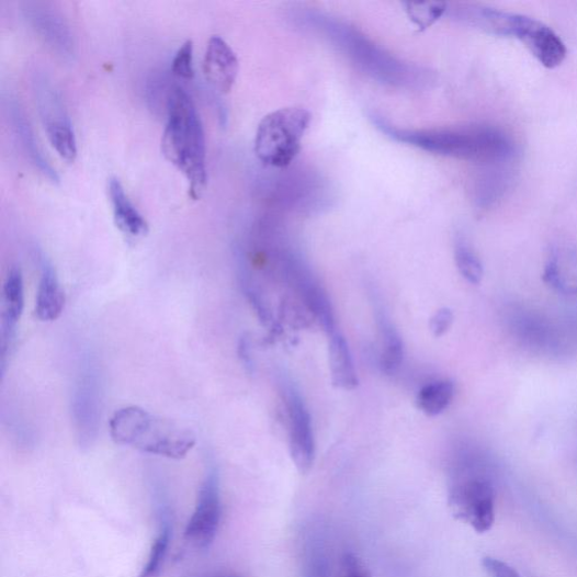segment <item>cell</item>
<instances>
[{
	"mask_svg": "<svg viewBox=\"0 0 577 577\" xmlns=\"http://www.w3.org/2000/svg\"><path fill=\"white\" fill-rule=\"evenodd\" d=\"M374 122L392 139L443 157L493 165L508 161L516 152L512 139L491 127L409 131L395 128L382 118Z\"/></svg>",
	"mask_w": 577,
	"mask_h": 577,
	"instance_id": "obj_1",
	"label": "cell"
},
{
	"mask_svg": "<svg viewBox=\"0 0 577 577\" xmlns=\"http://www.w3.org/2000/svg\"><path fill=\"white\" fill-rule=\"evenodd\" d=\"M167 108L162 155L186 178L191 196L199 199L208 181L207 150L200 114L191 95L179 87L171 90Z\"/></svg>",
	"mask_w": 577,
	"mask_h": 577,
	"instance_id": "obj_2",
	"label": "cell"
},
{
	"mask_svg": "<svg viewBox=\"0 0 577 577\" xmlns=\"http://www.w3.org/2000/svg\"><path fill=\"white\" fill-rule=\"evenodd\" d=\"M109 426L115 443L163 459L181 461L196 444L192 430L139 406L117 409Z\"/></svg>",
	"mask_w": 577,
	"mask_h": 577,
	"instance_id": "obj_3",
	"label": "cell"
},
{
	"mask_svg": "<svg viewBox=\"0 0 577 577\" xmlns=\"http://www.w3.org/2000/svg\"><path fill=\"white\" fill-rule=\"evenodd\" d=\"M310 121V113L303 108H284L264 116L256 136L257 157L267 167H291L301 154Z\"/></svg>",
	"mask_w": 577,
	"mask_h": 577,
	"instance_id": "obj_4",
	"label": "cell"
},
{
	"mask_svg": "<svg viewBox=\"0 0 577 577\" xmlns=\"http://www.w3.org/2000/svg\"><path fill=\"white\" fill-rule=\"evenodd\" d=\"M496 487L482 474H464L449 487L448 506L452 516L478 533L488 532L496 522Z\"/></svg>",
	"mask_w": 577,
	"mask_h": 577,
	"instance_id": "obj_5",
	"label": "cell"
},
{
	"mask_svg": "<svg viewBox=\"0 0 577 577\" xmlns=\"http://www.w3.org/2000/svg\"><path fill=\"white\" fill-rule=\"evenodd\" d=\"M33 84L37 111L50 144L63 159L73 162L77 157V143L60 93L44 75H37Z\"/></svg>",
	"mask_w": 577,
	"mask_h": 577,
	"instance_id": "obj_6",
	"label": "cell"
},
{
	"mask_svg": "<svg viewBox=\"0 0 577 577\" xmlns=\"http://www.w3.org/2000/svg\"><path fill=\"white\" fill-rule=\"evenodd\" d=\"M219 476L211 469L197 491L195 507L184 530V542L196 551L214 544L222 521Z\"/></svg>",
	"mask_w": 577,
	"mask_h": 577,
	"instance_id": "obj_7",
	"label": "cell"
},
{
	"mask_svg": "<svg viewBox=\"0 0 577 577\" xmlns=\"http://www.w3.org/2000/svg\"><path fill=\"white\" fill-rule=\"evenodd\" d=\"M512 36L521 39L546 68H557L567 57L566 46L558 34L539 20L514 14Z\"/></svg>",
	"mask_w": 577,
	"mask_h": 577,
	"instance_id": "obj_8",
	"label": "cell"
},
{
	"mask_svg": "<svg viewBox=\"0 0 577 577\" xmlns=\"http://www.w3.org/2000/svg\"><path fill=\"white\" fill-rule=\"evenodd\" d=\"M102 391L99 376L93 369L82 374L73 395V420L82 445L92 444L97 438L101 419Z\"/></svg>",
	"mask_w": 577,
	"mask_h": 577,
	"instance_id": "obj_9",
	"label": "cell"
},
{
	"mask_svg": "<svg viewBox=\"0 0 577 577\" xmlns=\"http://www.w3.org/2000/svg\"><path fill=\"white\" fill-rule=\"evenodd\" d=\"M288 422H291V455L302 474H307L315 461V439L312 420L299 394L286 389Z\"/></svg>",
	"mask_w": 577,
	"mask_h": 577,
	"instance_id": "obj_10",
	"label": "cell"
},
{
	"mask_svg": "<svg viewBox=\"0 0 577 577\" xmlns=\"http://www.w3.org/2000/svg\"><path fill=\"white\" fill-rule=\"evenodd\" d=\"M25 294L24 279L20 267L13 265L5 278L3 285V313H2V375L5 374V367L9 357L14 347L18 325L24 313Z\"/></svg>",
	"mask_w": 577,
	"mask_h": 577,
	"instance_id": "obj_11",
	"label": "cell"
},
{
	"mask_svg": "<svg viewBox=\"0 0 577 577\" xmlns=\"http://www.w3.org/2000/svg\"><path fill=\"white\" fill-rule=\"evenodd\" d=\"M32 29L55 53L66 59L75 56V41L64 18L45 4L30 3L24 9Z\"/></svg>",
	"mask_w": 577,
	"mask_h": 577,
	"instance_id": "obj_12",
	"label": "cell"
},
{
	"mask_svg": "<svg viewBox=\"0 0 577 577\" xmlns=\"http://www.w3.org/2000/svg\"><path fill=\"white\" fill-rule=\"evenodd\" d=\"M202 67L205 79L217 91L227 94L233 90L239 72V61L222 36L214 35L210 39Z\"/></svg>",
	"mask_w": 577,
	"mask_h": 577,
	"instance_id": "obj_13",
	"label": "cell"
},
{
	"mask_svg": "<svg viewBox=\"0 0 577 577\" xmlns=\"http://www.w3.org/2000/svg\"><path fill=\"white\" fill-rule=\"evenodd\" d=\"M445 15L452 20L489 34L512 36L514 13L479 5L461 4L452 7L451 9L448 7Z\"/></svg>",
	"mask_w": 577,
	"mask_h": 577,
	"instance_id": "obj_14",
	"label": "cell"
},
{
	"mask_svg": "<svg viewBox=\"0 0 577 577\" xmlns=\"http://www.w3.org/2000/svg\"><path fill=\"white\" fill-rule=\"evenodd\" d=\"M66 296L53 264L44 258L35 298V315L41 321L57 320L65 308Z\"/></svg>",
	"mask_w": 577,
	"mask_h": 577,
	"instance_id": "obj_15",
	"label": "cell"
},
{
	"mask_svg": "<svg viewBox=\"0 0 577 577\" xmlns=\"http://www.w3.org/2000/svg\"><path fill=\"white\" fill-rule=\"evenodd\" d=\"M109 195L116 227L133 237L146 235L149 230L146 219L137 211L125 188L116 178L109 182Z\"/></svg>",
	"mask_w": 577,
	"mask_h": 577,
	"instance_id": "obj_16",
	"label": "cell"
},
{
	"mask_svg": "<svg viewBox=\"0 0 577 577\" xmlns=\"http://www.w3.org/2000/svg\"><path fill=\"white\" fill-rule=\"evenodd\" d=\"M11 118L21 146L24 152L29 156L31 162L34 165V168L50 182L58 183L59 177L57 171L52 167V163L45 157L43 150H41L35 140L30 122L26 120L24 112L18 104L11 105Z\"/></svg>",
	"mask_w": 577,
	"mask_h": 577,
	"instance_id": "obj_17",
	"label": "cell"
},
{
	"mask_svg": "<svg viewBox=\"0 0 577 577\" xmlns=\"http://www.w3.org/2000/svg\"><path fill=\"white\" fill-rule=\"evenodd\" d=\"M328 337L329 369H331L332 382L339 388L352 391L358 387L359 380L349 346L338 331Z\"/></svg>",
	"mask_w": 577,
	"mask_h": 577,
	"instance_id": "obj_18",
	"label": "cell"
},
{
	"mask_svg": "<svg viewBox=\"0 0 577 577\" xmlns=\"http://www.w3.org/2000/svg\"><path fill=\"white\" fill-rule=\"evenodd\" d=\"M162 518V514H161ZM172 524L168 518H162L159 531L154 540L146 565L138 577H160L165 561H167L172 540Z\"/></svg>",
	"mask_w": 577,
	"mask_h": 577,
	"instance_id": "obj_19",
	"label": "cell"
},
{
	"mask_svg": "<svg viewBox=\"0 0 577 577\" xmlns=\"http://www.w3.org/2000/svg\"><path fill=\"white\" fill-rule=\"evenodd\" d=\"M455 395V387L448 381H440L425 386L418 395V407L428 417H437L449 407Z\"/></svg>",
	"mask_w": 577,
	"mask_h": 577,
	"instance_id": "obj_20",
	"label": "cell"
},
{
	"mask_svg": "<svg viewBox=\"0 0 577 577\" xmlns=\"http://www.w3.org/2000/svg\"><path fill=\"white\" fill-rule=\"evenodd\" d=\"M383 333V351L381 366L387 375H393L399 369L404 359V346L399 335L385 317L381 319Z\"/></svg>",
	"mask_w": 577,
	"mask_h": 577,
	"instance_id": "obj_21",
	"label": "cell"
},
{
	"mask_svg": "<svg viewBox=\"0 0 577 577\" xmlns=\"http://www.w3.org/2000/svg\"><path fill=\"white\" fill-rule=\"evenodd\" d=\"M455 260L462 276L472 284H479L484 270L483 265L465 240H459L455 250Z\"/></svg>",
	"mask_w": 577,
	"mask_h": 577,
	"instance_id": "obj_22",
	"label": "cell"
},
{
	"mask_svg": "<svg viewBox=\"0 0 577 577\" xmlns=\"http://www.w3.org/2000/svg\"><path fill=\"white\" fill-rule=\"evenodd\" d=\"M406 13L421 31H425L438 22L446 14L448 4L445 3H406Z\"/></svg>",
	"mask_w": 577,
	"mask_h": 577,
	"instance_id": "obj_23",
	"label": "cell"
},
{
	"mask_svg": "<svg viewBox=\"0 0 577 577\" xmlns=\"http://www.w3.org/2000/svg\"><path fill=\"white\" fill-rule=\"evenodd\" d=\"M324 577H371V573L354 554L343 553Z\"/></svg>",
	"mask_w": 577,
	"mask_h": 577,
	"instance_id": "obj_24",
	"label": "cell"
},
{
	"mask_svg": "<svg viewBox=\"0 0 577 577\" xmlns=\"http://www.w3.org/2000/svg\"><path fill=\"white\" fill-rule=\"evenodd\" d=\"M172 71L182 79L190 80L194 77L193 43L191 39L185 41L178 50L172 63Z\"/></svg>",
	"mask_w": 577,
	"mask_h": 577,
	"instance_id": "obj_25",
	"label": "cell"
},
{
	"mask_svg": "<svg viewBox=\"0 0 577 577\" xmlns=\"http://www.w3.org/2000/svg\"><path fill=\"white\" fill-rule=\"evenodd\" d=\"M482 565L488 577H522L514 567L496 557H484Z\"/></svg>",
	"mask_w": 577,
	"mask_h": 577,
	"instance_id": "obj_26",
	"label": "cell"
},
{
	"mask_svg": "<svg viewBox=\"0 0 577 577\" xmlns=\"http://www.w3.org/2000/svg\"><path fill=\"white\" fill-rule=\"evenodd\" d=\"M453 323V313L449 308H442L435 313L430 320V329L435 338L443 337Z\"/></svg>",
	"mask_w": 577,
	"mask_h": 577,
	"instance_id": "obj_27",
	"label": "cell"
},
{
	"mask_svg": "<svg viewBox=\"0 0 577 577\" xmlns=\"http://www.w3.org/2000/svg\"><path fill=\"white\" fill-rule=\"evenodd\" d=\"M195 577H240V576L231 575V574H205V575H200Z\"/></svg>",
	"mask_w": 577,
	"mask_h": 577,
	"instance_id": "obj_28",
	"label": "cell"
}]
</instances>
